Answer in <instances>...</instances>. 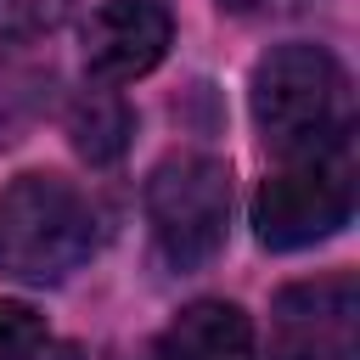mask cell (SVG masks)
<instances>
[{"instance_id": "obj_2", "label": "cell", "mask_w": 360, "mask_h": 360, "mask_svg": "<svg viewBox=\"0 0 360 360\" xmlns=\"http://www.w3.org/2000/svg\"><path fill=\"white\" fill-rule=\"evenodd\" d=\"M101 242L96 202L62 174H17L0 191V276L11 281H68Z\"/></svg>"}, {"instance_id": "obj_8", "label": "cell", "mask_w": 360, "mask_h": 360, "mask_svg": "<svg viewBox=\"0 0 360 360\" xmlns=\"http://www.w3.org/2000/svg\"><path fill=\"white\" fill-rule=\"evenodd\" d=\"M68 135H73V146H79L84 163H118V158L129 152L135 112H129V101H124L112 84H101V90H84V96L73 101Z\"/></svg>"}, {"instance_id": "obj_5", "label": "cell", "mask_w": 360, "mask_h": 360, "mask_svg": "<svg viewBox=\"0 0 360 360\" xmlns=\"http://www.w3.org/2000/svg\"><path fill=\"white\" fill-rule=\"evenodd\" d=\"M270 360H360V281L309 276L270 304Z\"/></svg>"}, {"instance_id": "obj_3", "label": "cell", "mask_w": 360, "mask_h": 360, "mask_svg": "<svg viewBox=\"0 0 360 360\" xmlns=\"http://www.w3.org/2000/svg\"><path fill=\"white\" fill-rule=\"evenodd\" d=\"M146 225L169 270H202L231 231V169L208 152L163 158L146 180Z\"/></svg>"}, {"instance_id": "obj_7", "label": "cell", "mask_w": 360, "mask_h": 360, "mask_svg": "<svg viewBox=\"0 0 360 360\" xmlns=\"http://www.w3.org/2000/svg\"><path fill=\"white\" fill-rule=\"evenodd\" d=\"M158 360H259V338L242 304L197 298L163 326Z\"/></svg>"}, {"instance_id": "obj_4", "label": "cell", "mask_w": 360, "mask_h": 360, "mask_svg": "<svg viewBox=\"0 0 360 360\" xmlns=\"http://www.w3.org/2000/svg\"><path fill=\"white\" fill-rule=\"evenodd\" d=\"M354 219V152L326 146L309 158H281V169L253 191V236L270 253H298L338 236Z\"/></svg>"}, {"instance_id": "obj_9", "label": "cell", "mask_w": 360, "mask_h": 360, "mask_svg": "<svg viewBox=\"0 0 360 360\" xmlns=\"http://www.w3.org/2000/svg\"><path fill=\"white\" fill-rule=\"evenodd\" d=\"M51 343L45 315L22 298H0V360H39Z\"/></svg>"}, {"instance_id": "obj_1", "label": "cell", "mask_w": 360, "mask_h": 360, "mask_svg": "<svg viewBox=\"0 0 360 360\" xmlns=\"http://www.w3.org/2000/svg\"><path fill=\"white\" fill-rule=\"evenodd\" d=\"M248 107L276 158H309L326 146H349V129H354L349 73L326 45H309V39H287L270 56H259Z\"/></svg>"}, {"instance_id": "obj_6", "label": "cell", "mask_w": 360, "mask_h": 360, "mask_svg": "<svg viewBox=\"0 0 360 360\" xmlns=\"http://www.w3.org/2000/svg\"><path fill=\"white\" fill-rule=\"evenodd\" d=\"M79 39H84V73L96 84H129L169 56L174 17L158 0H101L84 17Z\"/></svg>"}, {"instance_id": "obj_11", "label": "cell", "mask_w": 360, "mask_h": 360, "mask_svg": "<svg viewBox=\"0 0 360 360\" xmlns=\"http://www.w3.org/2000/svg\"><path fill=\"white\" fill-rule=\"evenodd\" d=\"M219 6H225V11H253L259 0H219Z\"/></svg>"}, {"instance_id": "obj_10", "label": "cell", "mask_w": 360, "mask_h": 360, "mask_svg": "<svg viewBox=\"0 0 360 360\" xmlns=\"http://www.w3.org/2000/svg\"><path fill=\"white\" fill-rule=\"evenodd\" d=\"M68 11H73V0H0V39L51 34Z\"/></svg>"}]
</instances>
